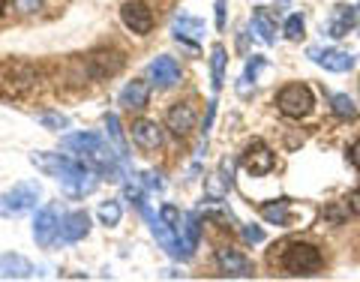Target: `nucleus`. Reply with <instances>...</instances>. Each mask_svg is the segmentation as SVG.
Wrapping results in <instances>:
<instances>
[{
	"instance_id": "f257e3e1",
	"label": "nucleus",
	"mask_w": 360,
	"mask_h": 282,
	"mask_svg": "<svg viewBox=\"0 0 360 282\" xmlns=\"http://www.w3.org/2000/svg\"><path fill=\"white\" fill-rule=\"evenodd\" d=\"M30 162L42 168L45 174H51L58 184L72 196H87L96 189V172L90 165H84L82 160L75 156H66V153H30Z\"/></svg>"
},
{
	"instance_id": "f03ea898",
	"label": "nucleus",
	"mask_w": 360,
	"mask_h": 282,
	"mask_svg": "<svg viewBox=\"0 0 360 282\" xmlns=\"http://www.w3.org/2000/svg\"><path fill=\"white\" fill-rule=\"evenodd\" d=\"M42 198V186L37 180H21L13 189H6L0 196V217H21L37 207V201Z\"/></svg>"
},
{
	"instance_id": "7ed1b4c3",
	"label": "nucleus",
	"mask_w": 360,
	"mask_h": 282,
	"mask_svg": "<svg viewBox=\"0 0 360 282\" xmlns=\"http://www.w3.org/2000/svg\"><path fill=\"white\" fill-rule=\"evenodd\" d=\"M279 264H283V270L291 276H309L321 267V252L315 250L312 243H288L283 250Z\"/></svg>"
},
{
	"instance_id": "20e7f679",
	"label": "nucleus",
	"mask_w": 360,
	"mask_h": 282,
	"mask_svg": "<svg viewBox=\"0 0 360 282\" xmlns=\"http://www.w3.org/2000/svg\"><path fill=\"white\" fill-rule=\"evenodd\" d=\"M276 105L285 117H307L315 105V99H312V90L307 84H288V87L279 90Z\"/></svg>"
},
{
	"instance_id": "39448f33",
	"label": "nucleus",
	"mask_w": 360,
	"mask_h": 282,
	"mask_svg": "<svg viewBox=\"0 0 360 282\" xmlns=\"http://www.w3.org/2000/svg\"><path fill=\"white\" fill-rule=\"evenodd\" d=\"M240 165H243L252 177H264V174L274 172L276 156H274V150H270L262 139H252L250 144H246L243 156H240Z\"/></svg>"
},
{
	"instance_id": "423d86ee",
	"label": "nucleus",
	"mask_w": 360,
	"mask_h": 282,
	"mask_svg": "<svg viewBox=\"0 0 360 282\" xmlns=\"http://www.w3.org/2000/svg\"><path fill=\"white\" fill-rule=\"evenodd\" d=\"M120 70H123V54L120 51L99 49V51H90L87 54V75L96 78V82H105V78L117 75Z\"/></svg>"
},
{
	"instance_id": "0eeeda50",
	"label": "nucleus",
	"mask_w": 360,
	"mask_h": 282,
	"mask_svg": "<svg viewBox=\"0 0 360 282\" xmlns=\"http://www.w3.org/2000/svg\"><path fill=\"white\" fill-rule=\"evenodd\" d=\"M120 18H123V25L135 33V37H148V33L153 30V13L148 9V4H141V0H129V4H123Z\"/></svg>"
},
{
	"instance_id": "6e6552de",
	"label": "nucleus",
	"mask_w": 360,
	"mask_h": 282,
	"mask_svg": "<svg viewBox=\"0 0 360 282\" xmlns=\"http://www.w3.org/2000/svg\"><path fill=\"white\" fill-rule=\"evenodd\" d=\"M58 234H60L58 210H54V207H42L37 213V219H33V238H37V243L42 246V250H49V246L58 241Z\"/></svg>"
},
{
	"instance_id": "1a4fd4ad",
	"label": "nucleus",
	"mask_w": 360,
	"mask_h": 282,
	"mask_svg": "<svg viewBox=\"0 0 360 282\" xmlns=\"http://www.w3.org/2000/svg\"><path fill=\"white\" fill-rule=\"evenodd\" d=\"M217 264L225 276H234V279H246L252 276V262L246 258L240 250H231V246H225V250H217Z\"/></svg>"
},
{
	"instance_id": "9d476101",
	"label": "nucleus",
	"mask_w": 360,
	"mask_h": 282,
	"mask_svg": "<svg viewBox=\"0 0 360 282\" xmlns=\"http://www.w3.org/2000/svg\"><path fill=\"white\" fill-rule=\"evenodd\" d=\"M309 58L319 66H324L328 72H348L354 66V54L340 51V49H324V51L309 49Z\"/></svg>"
},
{
	"instance_id": "9b49d317",
	"label": "nucleus",
	"mask_w": 360,
	"mask_h": 282,
	"mask_svg": "<svg viewBox=\"0 0 360 282\" xmlns=\"http://www.w3.org/2000/svg\"><path fill=\"white\" fill-rule=\"evenodd\" d=\"M132 141L141 150H160L162 148V129L156 120H135L132 123Z\"/></svg>"
},
{
	"instance_id": "f8f14e48",
	"label": "nucleus",
	"mask_w": 360,
	"mask_h": 282,
	"mask_svg": "<svg viewBox=\"0 0 360 282\" xmlns=\"http://www.w3.org/2000/svg\"><path fill=\"white\" fill-rule=\"evenodd\" d=\"M165 123H168V129H172L174 135L186 139V135L195 129V108L189 103H177V105H172V111H168Z\"/></svg>"
},
{
	"instance_id": "ddd939ff",
	"label": "nucleus",
	"mask_w": 360,
	"mask_h": 282,
	"mask_svg": "<svg viewBox=\"0 0 360 282\" xmlns=\"http://www.w3.org/2000/svg\"><path fill=\"white\" fill-rule=\"evenodd\" d=\"M60 144H63V150H70L75 156V160H87V156L103 148L105 141L99 139V135H94V132H78V135H66Z\"/></svg>"
},
{
	"instance_id": "4468645a",
	"label": "nucleus",
	"mask_w": 360,
	"mask_h": 282,
	"mask_svg": "<svg viewBox=\"0 0 360 282\" xmlns=\"http://www.w3.org/2000/svg\"><path fill=\"white\" fill-rule=\"evenodd\" d=\"M357 25V9L354 6H345V4H340V6H333L330 9V18H328V33L333 39H342V37H348V30H352Z\"/></svg>"
},
{
	"instance_id": "2eb2a0df",
	"label": "nucleus",
	"mask_w": 360,
	"mask_h": 282,
	"mask_svg": "<svg viewBox=\"0 0 360 282\" xmlns=\"http://www.w3.org/2000/svg\"><path fill=\"white\" fill-rule=\"evenodd\" d=\"M87 231H90V217L84 210L66 213V217L60 219V238L66 243H78L82 238H87Z\"/></svg>"
},
{
	"instance_id": "dca6fc26",
	"label": "nucleus",
	"mask_w": 360,
	"mask_h": 282,
	"mask_svg": "<svg viewBox=\"0 0 360 282\" xmlns=\"http://www.w3.org/2000/svg\"><path fill=\"white\" fill-rule=\"evenodd\" d=\"M150 78L156 82V87H174L180 82V66H177V60L168 58V54L156 58L150 63Z\"/></svg>"
},
{
	"instance_id": "f3484780",
	"label": "nucleus",
	"mask_w": 360,
	"mask_h": 282,
	"mask_svg": "<svg viewBox=\"0 0 360 282\" xmlns=\"http://www.w3.org/2000/svg\"><path fill=\"white\" fill-rule=\"evenodd\" d=\"M172 33H174V39H180V42H198V39H205V21L180 13L174 18V25H172Z\"/></svg>"
},
{
	"instance_id": "a211bd4d",
	"label": "nucleus",
	"mask_w": 360,
	"mask_h": 282,
	"mask_svg": "<svg viewBox=\"0 0 360 282\" xmlns=\"http://www.w3.org/2000/svg\"><path fill=\"white\" fill-rule=\"evenodd\" d=\"M0 276L4 279H30L33 276V264L27 262L25 255L9 252V255L0 258Z\"/></svg>"
},
{
	"instance_id": "6ab92c4d",
	"label": "nucleus",
	"mask_w": 360,
	"mask_h": 282,
	"mask_svg": "<svg viewBox=\"0 0 360 282\" xmlns=\"http://www.w3.org/2000/svg\"><path fill=\"white\" fill-rule=\"evenodd\" d=\"M150 99V84L148 82H129L127 87L120 90V105L123 108H144Z\"/></svg>"
},
{
	"instance_id": "aec40b11",
	"label": "nucleus",
	"mask_w": 360,
	"mask_h": 282,
	"mask_svg": "<svg viewBox=\"0 0 360 282\" xmlns=\"http://www.w3.org/2000/svg\"><path fill=\"white\" fill-rule=\"evenodd\" d=\"M177 234H180V243H184L186 255H193V250H195L198 241H201L198 213H189V217H184V225H180V229H177Z\"/></svg>"
},
{
	"instance_id": "412c9836",
	"label": "nucleus",
	"mask_w": 360,
	"mask_h": 282,
	"mask_svg": "<svg viewBox=\"0 0 360 282\" xmlns=\"http://www.w3.org/2000/svg\"><path fill=\"white\" fill-rule=\"evenodd\" d=\"M250 27H252V33H255V37L262 39L264 45H274V42H276V25H274V18H270L264 9H255Z\"/></svg>"
},
{
	"instance_id": "4be33fe9",
	"label": "nucleus",
	"mask_w": 360,
	"mask_h": 282,
	"mask_svg": "<svg viewBox=\"0 0 360 282\" xmlns=\"http://www.w3.org/2000/svg\"><path fill=\"white\" fill-rule=\"evenodd\" d=\"M288 213H291V205L283 198V201H267L262 205V217L274 225H288Z\"/></svg>"
},
{
	"instance_id": "5701e85b",
	"label": "nucleus",
	"mask_w": 360,
	"mask_h": 282,
	"mask_svg": "<svg viewBox=\"0 0 360 282\" xmlns=\"http://www.w3.org/2000/svg\"><path fill=\"white\" fill-rule=\"evenodd\" d=\"M225 49L222 45H213V51H210V75H213V90H219L222 82H225Z\"/></svg>"
},
{
	"instance_id": "b1692460",
	"label": "nucleus",
	"mask_w": 360,
	"mask_h": 282,
	"mask_svg": "<svg viewBox=\"0 0 360 282\" xmlns=\"http://www.w3.org/2000/svg\"><path fill=\"white\" fill-rule=\"evenodd\" d=\"M330 108H333V115L340 120H357V105H354V99L348 94H336L330 99Z\"/></svg>"
},
{
	"instance_id": "393cba45",
	"label": "nucleus",
	"mask_w": 360,
	"mask_h": 282,
	"mask_svg": "<svg viewBox=\"0 0 360 282\" xmlns=\"http://www.w3.org/2000/svg\"><path fill=\"white\" fill-rule=\"evenodd\" d=\"M105 129H108V139L115 141V150L120 153V160L127 162V141H123V132H120V120H117V115H108V117H105Z\"/></svg>"
},
{
	"instance_id": "a878e982",
	"label": "nucleus",
	"mask_w": 360,
	"mask_h": 282,
	"mask_svg": "<svg viewBox=\"0 0 360 282\" xmlns=\"http://www.w3.org/2000/svg\"><path fill=\"white\" fill-rule=\"evenodd\" d=\"M264 66V58H255L252 54V60L246 63V72L240 75V84H238V90H240V96H250V82H255V72Z\"/></svg>"
},
{
	"instance_id": "bb28decb",
	"label": "nucleus",
	"mask_w": 360,
	"mask_h": 282,
	"mask_svg": "<svg viewBox=\"0 0 360 282\" xmlns=\"http://www.w3.org/2000/svg\"><path fill=\"white\" fill-rule=\"evenodd\" d=\"M120 205L117 201H105V205H99V222L103 225H117L120 222Z\"/></svg>"
},
{
	"instance_id": "cd10ccee",
	"label": "nucleus",
	"mask_w": 360,
	"mask_h": 282,
	"mask_svg": "<svg viewBox=\"0 0 360 282\" xmlns=\"http://www.w3.org/2000/svg\"><path fill=\"white\" fill-rule=\"evenodd\" d=\"M160 219L168 225V229H174V231L180 229V225H184V217H180V210H177L174 205H162V207H160Z\"/></svg>"
},
{
	"instance_id": "c85d7f7f",
	"label": "nucleus",
	"mask_w": 360,
	"mask_h": 282,
	"mask_svg": "<svg viewBox=\"0 0 360 282\" xmlns=\"http://www.w3.org/2000/svg\"><path fill=\"white\" fill-rule=\"evenodd\" d=\"M285 37H288L291 42L303 39V15H300V13L288 15V21H285Z\"/></svg>"
},
{
	"instance_id": "c756f323",
	"label": "nucleus",
	"mask_w": 360,
	"mask_h": 282,
	"mask_svg": "<svg viewBox=\"0 0 360 282\" xmlns=\"http://www.w3.org/2000/svg\"><path fill=\"white\" fill-rule=\"evenodd\" d=\"M39 123L42 127H49V129H66L70 127V117H63V115H39Z\"/></svg>"
},
{
	"instance_id": "7c9ffc66",
	"label": "nucleus",
	"mask_w": 360,
	"mask_h": 282,
	"mask_svg": "<svg viewBox=\"0 0 360 282\" xmlns=\"http://www.w3.org/2000/svg\"><path fill=\"white\" fill-rule=\"evenodd\" d=\"M219 177L225 180V186H234V162L229 160V156H225V160H222V165H219Z\"/></svg>"
},
{
	"instance_id": "2f4dec72",
	"label": "nucleus",
	"mask_w": 360,
	"mask_h": 282,
	"mask_svg": "<svg viewBox=\"0 0 360 282\" xmlns=\"http://www.w3.org/2000/svg\"><path fill=\"white\" fill-rule=\"evenodd\" d=\"M243 238L250 241V243H262V241H264V231L258 229V225H246V229H243Z\"/></svg>"
},
{
	"instance_id": "473e14b6",
	"label": "nucleus",
	"mask_w": 360,
	"mask_h": 282,
	"mask_svg": "<svg viewBox=\"0 0 360 282\" xmlns=\"http://www.w3.org/2000/svg\"><path fill=\"white\" fill-rule=\"evenodd\" d=\"M348 160H352L354 168H360V139L352 144V148H348Z\"/></svg>"
},
{
	"instance_id": "72a5a7b5",
	"label": "nucleus",
	"mask_w": 360,
	"mask_h": 282,
	"mask_svg": "<svg viewBox=\"0 0 360 282\" xmlns=\"http://www.w3.org/2000/svg\"><path fill=\"white\" fill-rule=\"evenodd\" d=\"M144 184H148L150 189H162V186H165L162 180H160V174H156V172H148V174H144Z\"/></svg>"
},
{
	"instance_id": "f704fd0d",
	"label": "nucleus",
	"mask_w": 360,
	"mask_h": 282,
	"mask_svg": "<svg viewBox=\"0 0 360 282\" xmlns=\"http://www.w3.org/2000/svg\"><path fill=\"white\" fill-rule=\"evenodd\" d=\"M39 4H42V0H18V4H15V6L21 9V13H33V9H37Z\"/></svg>"
},
{
	"instance_id": "c9c22d12",
	"label": "nucleus",
	"mask_w": 360,
	"mask_h": 282,
	"mask_svg": "<svg viewBox=\"0 0 360 282\" xmlns=\"http://www.w3.org/2000/svg\"><path fill=\"white\" fill-rule=\"evenodd\" d=\"M348 207H352V213H357V217H360V186L352 193V198H348Z\"/></svg>"
},
{
	"instance_id": "e433bc0d",
	"label": "nucleus",
	"mask_w": 360,
	"mask_h": 282,
	"mask_svg": "<svg viewBox=\"0 0 360 282\" xmlns=\"http://www.w3.org/2000/svg\"><path fill=\"white\" fill-rule=\"evenodd\" d=\"M324 217L333 219V222H340V219H345V213H342L340 207H328V210H324Z\"/></svg>"
},
{
	"instance_id": "4c0bfd02",
	"label": "nucleus",
	"mask_w": 360,
	"mask_h": 282,
	"mask_svg": "<svg viewBox=\"0 0 360 282\" xmlns=\"http://www.w3.org/2000/svg\"><path fill=\"white\" fill-rule=\"evenodd\" d=\"M4 9H6V0H0V15H4Z\"/></svg>"
},
{
	"instance_id": "58836bf2",
	"label": "nucleus",
	"mask_w": 360,
	"mask_h": 282,
	"mask_svg": "<svg viewBox=\"0 0 360 282\" xmlns=\"http://www.w3.org/2000/svg\"><path fill=\"white\" fill-rule=\"evenodd\" d=\"M357 87H360V82H357Z\"/></svg>"
},
{
	"instance_id": "ea45409f",
	"label": "nucleus",
	"mask_w": 360,
	"mask_h": 282,
	"mask_svg": "<svg viewBox=\"0 0 360 282\" xmlns=\"http://www.w3.org/2000/svg\"><path fill=\"white\" fill-rule=\"evenodd\" d=\"M357 9H360V6H357Z\"/></svg>"
}]
</instances>
